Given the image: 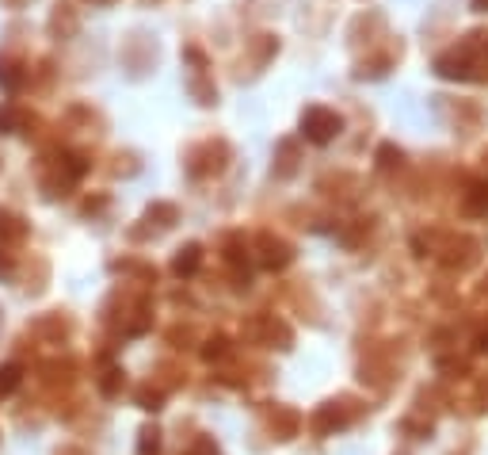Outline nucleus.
Masks as SVG:
<instances>
[{"label":"nucleus","mask_w":488,"mask_h":455,"mask_svg":"<svg viewBox=\"0 0 488 455\" xmlns=\"http://www.w3.org/2000/svg\"><path fill=\"white\" fill-rule=\"evenodd\" d=\"M305 131H310L313 142H328V138L340 131V119L328 116V111H320V108H313L310 116H305Z\"/></svg>","instance_id":"nucleus-1"},{"label":"nucleus","mask_w":488,"mask_h":455,"mask_svg":"<svg viewBox=\"0 0 488 455\" xmlns=\"http://www.w3.org/2000/svg\"><path fill=\"white\" fill-rule=\"evenodd\" d=\"M16 383H20V368H4V371H0V390H12Z\"/></svg>","instance_id":"nucleus-2"},{"label":"nucleus","mask_w":488,"mask_h":455,"mask_svg":"<svg viewBox=\"0 0 488 455\" xmlns=\"http://www.w3.org/2000/svg\"><path fill=\"white\" fill-rule=\"evenodd\" d=\"M8 126H12V111H0V134H8Z\"/></svg>","instance_id":"nucleus-3"}]
</instances>
